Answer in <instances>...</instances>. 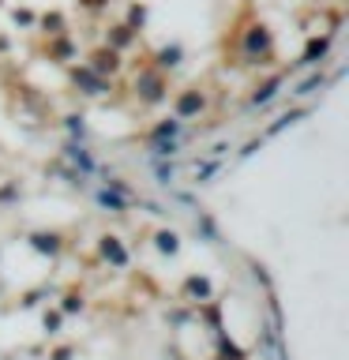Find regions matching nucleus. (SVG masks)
<instances>
[{
  "label": "nucleus",
  "mask_w": 349,
  "mask_h": 360,
  "mask_svg": "<svg viewBox=\"0 0 349 360\" xmlns=\"http://www.w3.org/2000/svg\"><path fill=\"white\" fill-rule=\"evenodd\" d=\"M241 53L248 64H270L274 56V38H270L267 27H248L244 30V41H241Z\"/></svg>",
  "instance_id": "obj_1"
},
{
  "label": "nucleus",
  "mask_w": 349,
  "mask_h": 360,
  "mask_svg": "<svg viewBox=\"0 0 349 360\" xmlns=\"http://www.w3.org/2000/svg\"><path fill=\"white\" fill-rule=\"evenodd\" d=\"M135 94H139L146 105H158V101H165V75L154 72V68L139 72V75H135Z\"/></svg>",
  "instance_id": "obj_2"
},
{
  "label": "nucleus",
  "mask_w": 349,
  "mask_h": 360,
  "mask_svg": "<svg viewBox=\"0 0 349 360\" xmlns=\"http://www.w3.org/2000/svg\"><path fill=\"white\" fill-rule=\"evenodd\" d=\"M72 83L83 90V94H90V98H98V94H106V90H109L106 75L90 72V68H75V72H72Z\"/></svg>",
  "instance_id": "obj_3"
},
{
  "label": "nucleus",
  "mask_w": 349,
  "mask_h": 360,
  "mask_svg": "<svg viewBox=\"0 0 349 360\" xmlns=\"http://www.w3.org/2000/svg\"><path fill=\"white\" fill-rule=\"evenodd\" d=\"M184 64V45H162V49L154 53V72H177V68Z\"/></svg>",
  "instance_id": "obj_4"
},
{
  "label": "nucleus",
  "mask_w": 349,
  "mask_h": 360,
  "mask_svg": "<svg viewBox=\"0 0 349 360\" xmlns=\"http://www.w3.org/2000/svg\"><path fill=\"white\" fill-rule=\"evenodd\" d=\"M331 41H334V34H326V38H312V41H308V49H304V56H300V68L323 64V60H326V53H331Z\"/></svg>",
  "instance_id": "obj_5"
},
{
  "label": "nucleus",
  "mask_w": 349,
  "mask_h": 360,
  "mask_svg": "<svg viewBox=\"0 0 349 360\" xmlns=\"http://www.w3.org/2000/svg\"><path fill=\"white\" fill-rule=\"evenodd\" d=\"M199 112H203V94H199V90H184V94L177 98L173 117L177 120H191V117H199Z\"/></svg>",
  "instance_id": "obj_6"
},
{
  "label": "nucleus",
  "mask_w": 349,
  "mask_h": 360,
  "mask_svg": "<svg viewBox=\"0 0 349 360\" xmlns=\"http://www.w3.org/2000/svg\"><path fill=\"white\" fill-rule=\"evenodd\" d=\"M281 86H286V75L267 79V83H263V86H259L255 94H252V101H248V105H252V109H263V105H270V101L278 98V90H281Z\"/></svg>",
  "instance_id": "obj_7"
},
{
  "label": "nucleus",
  "mask_w": 349,
  "mask_h": 360,
  "mask_svg": "<svg viewBox=\"0 0 349 360\" xmlns=\"http://www.w3.org/2000/svg\"><path fill=\"white\" fill-rule=\"evenodd\" d=\"M90 72H98V75H113L120 68V53L117 49H98L94 56H90Z\"/></svg>",
  "instance_id": "obj_8"
},
{
  "label": "nucleus",
  "mask_w": 349,
  "mask_h": 360,
  "mask_svg": "<svg viewBox=\"0 0 349 360\" xmlns=\"http://www.w3.org/2000/svg\"><path fill=\"white\" fill-rule=\"evenodd\" d=\"M64 154L72 158V165L79 169V173H94V158L87 154V146H83V143H75V139H72V143L64 146Z\"/></svg>",
  "instance_id": "obj_9"
},
{
  "label": "nucleus",
  "mask_w": 349,
  "mask_h": 360,
  "mask_svg": "<svg viewBox=\"0 0 349 360\" xmlns=\"http://www.w3.org/2000/svg\"><path fill=\"white\" fill-rule=\"evenodd\" d=\"M180 135H184V120L169 117V120H162V124H154V128H151V143L154 139H180Z\"/></svg>",
  "instance_id": "obj_10"
},
{
  "label": "nucleus",
  "mask_w": 349,
  "mask_h": 360,
  "mask_svg": "<svg viewBox=\"0 0 349 360\" xmlns=\"http://www.w3.org/2000/svg\"><path fill=\"white\" fill-rule=\"evenodd\" d=\"M135 34H139V30H132L128 27V22H120V27H113L109 30V49H128V45H135Z\"/></svg>",
  "instance_id": "obj_11"
},
{
  "label": "nucleus",
  "mask_w": 349,
  "mask_h": 360,
  "mask_svg": "<svg viewBox=\"0 0 349 360\" xmlns=\"http://www.w3.org/2000/svg\"><path fill=\"white\" fill-rule=\"evenodd\" d=\"M101 255H106V259H113L117 266H124V263H128V252L120 248V240H117V236H106V240H101Z\"/></svg>",
  "instance_id": "obj_12"
},
{
  "label": "nucleus",
  "mask_w": 349,
  "mask_h": 360,
  "mask_svg": "<svg viewBox=\"0 0 349 360\" xmlns=\"http://www.w3.org/2000/svg\"><path fill=\"white\" fill-rule=\"evenodd\" d=\"M42 30L49 34V38H61V34H64V19L61 15H45L42 19Z\"/></svg>",
  "instance_id": "obj_13"
},
{
  "label": "nucleus",
  "mask_w": 349,
  "mask_h": 360,
  "mask_svg": "<svg viewBox=\"0 0 349 360\" xmlns=\"http://www.w3.org/2000/svg\"><path fill=\"white\" fill-rule=\"evenodd\" d=\"M53 56H56V60H68V56H75V45H72V41H68L64 34H61V38L53 41Z\"/></svg>",
  "instance_id": "obj_14"
},
{
  "label": "nucleus",
  "mask_w": 349,
  "mask_h": 360,
  "mask_svg": "<svg viewBox=\"0 0 349 360\" xmlns=\"http://www.w3.org/2000/svg\"><path fill=\"white\" fill-rule=\"evenodd\" d=\"M64 124H68V131H72V139H79V143L87 139V124H83V117H68Z\"/></svg>",
  "instance_id": "obj_15"
},
{
  "label": "nucleus",
  "mask_w": 349,
  "mask_h": 360,
  "mask_svg": "<svg viewBox=\"0 0 349 360\" xmlns=\"http://www.w3.org/2000/svg\"><path fill=\"white\" fill-rule=\"evenodd\" d=\"M315 86H323V75H312V79H304V83H300L297 90H293V94H297V98H304V94H312Z\"/></svg>",
  "instance_id": "obj_16"
},
{
  "label": "nucleus",
  "mask_w": 349,
  "mask_h": 360,
  "mask_svg": "<svg viewBox=\"0 0 349 360\" xmlns=\"http://www.w3.org/2000/svg\"><path fill=\"white\" fill-rule=\"evenodd\" d=\"M143 19H146V11H143L139 4L128 8V27H132V30H139V27H143Z\"/></svg>",
  "instance_id": "obj_17"
},
{
  "label": "nucleus",
  "mask_w": 349,
  "mask_h": 360,
  "mask_svg": "<svg viewBox=\"0 0 349 360\" xmlns=\"http://www.w3.org/2000/svg\"><path fill=\"white\" fill-rule=\"evenodd\" d=\"M158 248H162V252H177V236L173 233H158Z\"/></svg>",
  "instance_id": "obj_18"
},
{
  "label": "nucleus",
  "mask_w": 349,
  "mask_h": 360,
  "mask_svg": "<svg viewBox=\"0 0 349 360\" xmlns=\"http://www.w3.org/2000/svg\"><path fill=\"white\" fill-rule=\"evenodd\" d=\"M173 165H158V180H162V184H173Z\"/></svg>",
  "instance_id": "obj_19"
},
{
  "label": "nucleus",
  "mask_w": 349,
  "mask_h": 360,
  "mask_svg": "<svg viewBox=\"0 0 349 360\" xmlns=\"http://www.w3.org/2000/svg\"><path fill=\"white\" fill-rule=\"evenodd\" d=\"M15 22H19V27H34V15H30V11H15Z\"/></svg>",
  "instance_id": "obj_20"
},
{
  "label": "nucleus",
  "mask_w": 349,
  "mask_h": 360,
  "mask_svg": "<svg viewBox=\"0 0 349 360\" xmlns=\"http://www.w3.org/2000/svg\"><path fill=\"white\" fill-rule=\"evenodd\" d=\"M83 4H87L90 11H101V8H106V4H109V0H83Z\"/></svg>",
  "instance_id": "obj_21"
}]
</instances>
